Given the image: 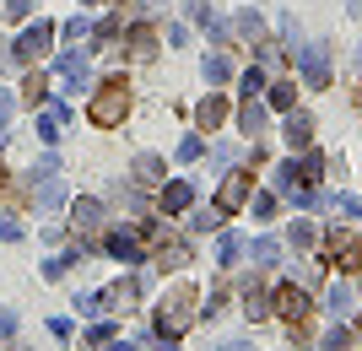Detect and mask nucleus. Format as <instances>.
Segmentation results:
<instances>
[{
	"label": "nucleus",
	"mask_w": 362,
	"mask_h": 351,
	"mask_svg": "<svg viewBox=\"0 0 362 351\" xmlns=\"http://www.w3.org/2000/svg\"><path fill=\"white\" fill-rule=\"evenodd\" d=\"M124 114H130V81H124V76H108L103 92L87 103V119L98 124V130H114V124H124Z\"/></svg>",
	"instance_id": "1"
},
{
	"label": "nucleus",
	"mask_w": 362,
	"mask_h": 351,
	"mask_svg": "<svg viewBox=\"0 0 362 351\" xmlns=\"http://www.w3.org/2000/svg\"><path fill=\"white\" fill-rule=\"evenodd\" d=\"M189 319H195V287H173L163 297V308H157V335L168 340V351H173V340L189 330Z\"/></svg>",
	"instance_id": "2"
},
{
	"label": "nucleus",
	"mask_w": 362,
	"mask_h": 351,
	"mask_svg": "<svg viewBox=\"0 0 362 351\" xmlns=\"http://www.w3.org/2000/svg\"><path fill=\"white\" fill-rule=\"evenodd\" d=\"M249 189H255V173H249V168L227 173V184L216 189V211H222V216H238L243 200H249Z\"/></svg>",
	"instance_id": "3"
},
{
	"label": "nucleus",
	"mask_w": 362,
	"mask_h": 351,
	"mask_svg": "<svg viewBox=\"0 0 362 351\" xmlns=\"http://www.w3.org/2000/svg\"><path fill=\"white\" fill-rule=\"evenodd\" d=\"M330 265H341V270H362V238L351 227H330Z\"/></svg>",
	"instance_id": "4"
},
{
	"label": "nucleus",
	"mask_w": 362,
	"mask_h": 351,
	"mask_svg": "<svg viewBox=\"0 0 362 351\" xmlns=\"http://www.w3.org/2000/svg\"><path fill=\"white\" fill-rule=\"evenodd\" d=\"M49 44H54V22H33V28L16 38V60L33 65L38 54H49Z\"/></svg>",
	"instance_id": "5"
},
{
	"label": "nucleus",
	"mask_w": 362,
	"mask_h": 351,
	"mask_svg": "<svg viewBox=\"0 0 362 351\" xmlns=\"http://www.w3.org/2000/svg\"><path fill=\"white\" fill-rule=\"evenodd\" d=\"M98 297H103V314H130L136 297H141V281H136V275H124V281H114V287L98 292Z\"/></svg>",
	"instance_id": "6"
},
{
	"label": "nucleus",
	"mask_w": 362,
	"mask_h": 351,
	"mask_svg": "<svg viewBox=\"0 0 362 351\" xmlns=\"http://www.w3.org/2000/svg\"><path fill=\"white\" fill-rule=\"evenodd\" d=\"M308 308H314V303H308V292H303L298 281L276 292V314H281L287 324H303V319H308Z\"/></svg>",
	"instance_id": "7"
},
{
	"label": "nucleus",
	"mask_w": 362,
	"mask_h": 351,
	"mask_svg": "<svg viewBox=\"0 0 362 351\" xmlns=\"http://www.w3.org/2000/svg\"><path fill=\"white\" fill-rule=\"evenodd\" d=\"M303 76H308V87H325V81H330V54H325V44L303 49Z\"/></svg>",
	"instance_id": "8"
},
{
	"label": "nucleus",
	"mask_w": 362,
	"mask_h": 351,
	"mask_svg": "<svg viewBox=\"0 0 362 351\" xmlns=\"http://www.w3.org/2000/svg\"><path fill=\"white\" fill-rule=\"evenodd\" d=\"M238 38L255 49V54H265V49H271V38H265V22H259L255 11H238Z\"/></svg>",
	"instance_id": "9"
},
{
	"label": "nucleus",
	"mask_w": 362,
	"mask_h": 351,
	"mask_svg": "<svg viewBox=\"0 0 362 351\" xmlns=\"http://www.w3.org/2000/svg\"><path fill=\"white\" fill-rule=\"evenodd\" d=\"M71 227L76 232H98L103 227V206H98V200H76L71 206Z\"/></svg>",
	"instance_id": "10"
},
{
	"label": "nucleus",
	"mask_w": 362,
	"mask_h": 351,
	"mask_svg": "<svg viewBox=\"0 0 362 351\" xmlns=\"http://www.w3.org/2000/svg\"><path fill=\"white\" fill-rule=\"evenodd\" d=\"M222 119H227V97H216V92H211V97L195 108V124H200V130H216Z\"/></svg>",
	"instance_id": "11"
},
{
	"label": "nucleus",
	"mask_w": 362,
	"mask_h": 351,
	"mask_svg": "<svg viewBox=\"0 0 362 351\" xmlns=\"http://www.w3.org/2000/svg\"><path fill=\"white\" fill-rule=\"evenodd\" d=\"M130 54H136V60H151V54H157V28H146V22L130 28Z\"/></svg>",
	"instance_id": "12"
},
{
	"label": "nucleus",
	"mask_w": 362,
	"mask_h": 351,
	"mask_svg": "<svg viewBox=\"0 0 362 351\" xmlns=\"http://www.w3.org/2000/svg\"><path fill=\"white\" fill-rule=\"evenodd\" d=\"M308 141H314V119H308V114H292V119H287V146L303 152Z\"/></svg>",
	"instance_id": "13"
},
{
	"label": "nucleus",
	"mask_w": 362,
	"mask_h": 351,
	"mask_svg": "<svg viewBox=\"0 0 362 351\" xmlns=\"http://www.w3.org/2000/svg\"><path fill=\"white\" fill-rule=\"evenodd\" d=\"M108 254H114V260H124V265H136V260H141V244L130 238V232H108Z\"/></svg>",
	"instance_id": "14"
},
{
	"label": "nucleus",
	"mask_w": 362,
	"mask_h": 351,
	"mask_svg": "<svg viewBox=\"0 0 362 351\" xmlns=\"http://www.w3.org/2000/svg\"><path fill=\"white\" fill-rule=\"evenodd\" d=\"M163 173H168L163 157H151V152H141V157H136V184H163Z\"/></svg>",
	"instance_id": "15"
},
{
	"label": "nucleus",
	"mask_w": 362,
	"mask_h": 351,
	"mask_svg": "<svg viewBox=\"0 0 362 351\" xmlns=\"http://www.w3.org/2000/svg\"><path fill=\"white\" fill-rule=\"evenodd\" d=\"M22 103H33V108L49 103V76H44V71H28V81H22Z\"/></svg>",
	"instance_id": "16"
},
{
	"label": "nucleus",
	"mask_w": 362,
	"mask_h": 351,
	"mask_svg": "<svg viewBox=\"0 0 362 351\" xmlns=\"http://www.w3.org/2000/svg\"><path fill=\"white\" fill-rule=\"evenodd\" d=\"M157 265H163V270H179V265H189V249H184L179 238H173V244L163 238V244H157Z\"/></svg>",
	"instance_id": "17"
},
{
	"label": "nucleus",
	"mask_w": 362,
	"mask_h": 351,
	"mask_svg": "<svg viewBox=\"0 0 362 351\" xmlns=\"http://www.w3.org/2000/svg\"><path fill=\"white\" fill-rule=\"evenodd\" d=\"M189 200H195V189H189V184H168L163 189V211H189Z\"/></svg>",
	"instance_id": "18"
},
{
	"label": "nucleus",
	"mask_w": 362,
	"mask_h": 351,
	"mask_svg": "<svg viewBox=\"0 0 362 351\" xmlns=\"http://www.w3.org/2000/svg\"><path fill=\"white\" fill-rule=\"evenodd\" d=\"M60 76L71 81V87H87V65H81L76 49H65V54H60Z\"/></svg>",
	"instance_id": "19"
},
{
	"label": "nucleus",
	"mask_w": 362,
	"mask_h": 351,
	"mask_svg": "<svg viewBox=\"0 0 362 351\" xmlns=\"http://www.w3.org/2000/svg\"><path fill=\"white\" fill-rule=\"evenodd\" d=\"M60 200H65V189H60V173H44V184H38V206H44V211H54Z\"/></svg>",
	"instance_id": "20"
},
{
	"label": "nucleus",
	"mask_w": 362,
	"mask_h": 351,
	"mask_svg": "<svg viewBox=\"0 0 362 351\" xmlns=\"http://www.w3.org/2000/svg\"><path fill=\"white\" fill-rule=\"evenodd\" d=\"M60 130H65V103H54L44 119H38V136H44V141H60Z\"/></svg>",
	"instance_id": "21"
},
{
	"label": "nucleus",
	"mask_w": 362,
	"mask_h": 351,
	"mask_svg": "<svg viewBox=\"0 0 362 351\" xmlns=\"http://www.w3.org/2000/svg\"><path fill=\"white\" fill-rule=\"evenodd\" d=\"M238 124H243V130H249V136H259V130H265V108H259L255 97H249V103L238 108Z\"/></svg>",
	"instance_id": "22"
},
{
	"label": "nucleus",
	"mask_w": 362,
	"mask_h": 351,
	"mask_svg": "<svg viewBox=\"0 0 362 351\" xmlns=\"http://www.w3.org/2000/svg\"><path fill=\"white\" fill-rule=\"evenodd\" d=\"M119 28H124L119 16H103V22L92 28V44H98V49H108V44H114V38H119Z\"/></svg>",
	"instance_id": "23"
},
{
	"label": "nucleus",
	"mask_w": 362,
	"mask_h": 351,
	"mask_svg": "<svg viewBox=\"0 0 362 351\" xmlns=\"http://www.w3.org/2000/svg\"><path fill=\"white\" fill-rule=\"evenodd\" d=\"M271 103L276 108H292V103H298V87H292V81H276V87H271Z\"/></svg>",
	"instance_id": "24"
},
{
	"label": "nucleus",
	"mask_w": 362,
	"mask_h": 351,
	"mask_svg": "<svg viewBox=\"0 0 362 351\" xmlns=\"http://www.w3.org/2000/svg\"><path fill=\"white\" fill-rule=\"evenodd\" d=\"M351 340H357V335H351V330H341V324H335L330 335H325V351H351Z\"/></svg>",
	"instance_id": "25"
},
{
	"label": "nucleus",
	"mask_w": 362,
	"mask_h": 351,
	"mask_svg": "<svg viewBox=\"0 0 362 351\" xmlns=\"http://www.w3.org/2000/svg\"><path fill=\"white\" fill-rule=\"evenodd\" d=\"M108 340H114V324H92L87 330V346H108Z\"/></svg>",
	"instance_id": "26"
},
{
	"label": "nucleus",
	"mask_w": 362,
	"mask_h": 351,
	"mask_svg": "<svg viewBox=\"0 0 362 351\" xmlns=\"http://www.w3.org/2000/svg\"><path fill=\"white\" fill-rule=\"evenodd\" d=\"M243 308H249V319H265V314H271V303H265L259 292H249V303H243Z\"/></svg>",
	"instance_id": "27"
},
{
	"label": "nucleus",
	"mask_w": 362,
	"mask_h": 351,
	"mask_svg": "<svg viewBox=\"0 0 362 351\" xmlns=\"http://www.w3.org/2000/svg\"><path fill=\"white\" fill-rule=\"evenodd\" d=\"M200 157V136H189V141H179V162H195Z\"/></svg>",
	"instance_id": "28"
},
{
	"label": "nucleus",
	"mask_w": 362,
	"mask_h": 351,
	"mask_svg": "<svg viewBox=\"0 0 362 351\" xmlns=\"http://www.w3.org/2000/svg\"><path fill=\"white\" fill-rule=\"evenodd\" d=\"M206 76H211V81H227V60H222V54H211V60H206Z\"/></svg>",
	"instance_id": "29"
},
{
	"label": "nucleus",
	"mask_w": 362,
	"mask_h": 351,
	"mask_svg": "<svg viewBox=\"0 0 362 351\" xmlns=\"http://www.w3.org/2000/svg\"><path fill=\"white\" fill-rule=\"evenodd\" d=\"M11 108H16V97L6 87H0V130H6V124H11Z\"/></svg>",
	"instance_id": "30"
},
{
	"label": "nucleus",
	"mask_w": 362,
	"mask_h": 351,
	"mask_svg": "<svg viewBox=\"0 0 362 351\" xmlns=\"http://www.w3.org/2000/svg\"><path fill=\"white\" fill-rule=\"evenodd\" d=\"M76 314H87V319H92V314H103V297H76Z\"/></svg>",
	"instance_id": "31"
},
{
	"label": "nucleus",
	"mask_w": 362,
	"mask_h": 351,
	"mask_svg": "<svg viewBox=\"0 0 362 351\" xmlns=\"http://www.w3.org/2000/svg\"><path fill=\"white\" fill-rule=\"evenodd\" d=\"M255 265H276V244H255Z\"/></svg>",
	"instance_id": "32"
},
{
	"label": "nucleus",
	"mask_w": 362,
	"mask_h": 351,
	"mask_svg": "<svg viewBox=\"0 0 362 351\" xmlns=\"http://www.w3.org/2000/svg\"><path fill=\"white\" fill-rule=\"evenodd\" d=\"M292 244H314V227H308V222H292Z\"/></svg>",
	"instance_id": "33"
},
{
	"label": "nucleus",
	"mask_w": 362,
	"mask_h": 351,
	"mask_svg": "<svg viewBox=\"0 0 362 351\" xmlns=\"http://www.w3.org/2000/svg\"><path fill=\"white\" fill-rule=\"evenodd\" d=\"M259 87H265V76H259V71H243V92H249V97H255Z\"/></svg>",
	"instance_id": "34"
},
{
	"label": "nucleus",
	"mask_w": 362,
	"mask_h": 351,
	"mask_svg": "<svg viewBox=\"0 0 362 351\" xmlns=\"http://www.w3.org/2000/svg\"><path fill=\"white\" fill-rule=\"evenodd\" d=\"M33 11V0H6V16H28Z\"/></svg>",
	"instance_id": "35"
},
{
	"label": "nucleus",
	"mask_w": 362,
	"mask_h": 351,
	"mask_svg": "<svg viewBox=\"0 0 362 351\" xmlns=\"http://www.w3.org/2000/svg\"><path fill=\"white\" fill-rule=\"evenodd\" d=\"M11 330H16V319L6 314V308H0V335H11Z\"/></svg>",
	"instance_id": "36"
},
{
	"label": "nucleus",
	"mask_w": 362,
	"mask_h": 351,
	"mask_svg": "<svg viewBox=\"0 0 362 351\" xmlns=\"http://www.w3.org/2000/svg\"><path fill=\"white\" fill-rule=\"evenodd\" d=\"M222 351H243V346H222Z\"/></svg>",
	"instance_id": "37"
},
{
	"label": "nucleus",
	"mask_w": 362,
	"mask_h": 351,
	"mask_svg": "<svg viewBox=\"0 0 362 351\" xmlns=\"http://www.w3.org/2000/svg\"><path fill=\"white\" fill-rule=\"evenodd\" d=\"M357 335H362V324H357Z\"/></svg>",
	"instance_id": "38"
}]
</instances>
